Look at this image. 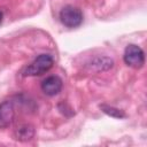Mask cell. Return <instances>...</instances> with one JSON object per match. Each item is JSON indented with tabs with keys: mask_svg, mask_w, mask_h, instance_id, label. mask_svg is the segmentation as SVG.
I'll return each instance as SVG.
<instances>
[{
	"mask_svg": "<svg viewBox=\"0 0 147 147\" xmlns=\"http://www.w3.org/2000/svg\"><path fill=\"white\" fill-rule=\"evenodd\" d=\"M54 64V60L48 54L39 55L31 64L26 67L24 70V76H40L47 72Z\"/></svg>",
	"mask_w": 147,
	"mask_h": 147,
	"instance_id": "obj_1",
	"label": "cell"
},
{
	"mask_svg": "<svg viewBox=\"0 0 147 147\" xmlns=\"http://www.w3.org/2000/svg\"><path fill=\"white\" fill-rule=\"evenodd\" d=\"M15 111L14 107L10 102H1L0 103V129L8 127L14 121Z\"/></svg>",
	"mask_w": 147,
	"mask_h": 147,
	"instance_id": "obj_5",
	"label": "cell"
},
{
	"mask_svg": "<svg viewBox=\"0 0 147 147\" xmlns=\"http://www.w3.org/2000/svg\"><path fill=\"white\" fill-rule=\"evenodd\" d=\"M62 88V80L57 76H49L41 83V90L46 95L53 96Z\"/></svg>",
	"mask_w": 147,
	"mask_h": 147,
	"instance_id": "obj_4",
	"label": "cell"
},
{
	"mask_svg": "<svg viewBox=\"0 0 147 147\" xmlns=\"http://www.w3.org/2000/svg\"><path fill=\"white\" fill-rule=\"evenodd\" d=\"M33 136V129L29 125L21 126L16 130V139L18 140H29Z\"/></svg>",
	"mask_w": 147,
	"mask_h": 147,
	"instance_id": "obj_6",
	"label": "cell"
},
{
	"mask_svg": "<svg viewBox=\"0 0 147 147\" xmlns=\"http://www.w3.org/2000/svg\"><path fill=\"white\" fill-rule=\"evenodd\" d=\"M1 21H2V13L0 11V23H1Z\"/></svg>",
	"mask_w": 147,
	"mask_h": 147,
	"instance_id": "obj_8",
	"label": "cell"
},
{
	"mask_svg": "<svg viewBox=\"0 0 147 147\" xmlns=\"http://www.w3.org/2000/svg\"><path fill=\"white\" fill-rule=\"evenodd\" d=\"M60 20L67 28H77L83 22V14L79 8L69 5L61 9Z\"/></svg>",
	"mask_w": 147,
	"mask_h": 147,
	"instance_id": "obj_2",
	"label": "cell"
},
{
	"mask_svg": "<svg viewBox=\"0 0 147 147\" xmlns=\"http://www.w3.org/2000/svg\"><path fill=\"white\" fill-rule=\"evenodd\" d=\"M124 62L132 68L139 69L145 63V54L144 51L137 45H127L124 52Z\"/></svg>",
	"mask_w": 147,
	"mask_h": 147,
	"instance_id": "obj_3",
	"label": "cell"
},
{
	"mask_svg": "<svg viewBox=\"0 0 147 147\" xmlns=\"http://www.w3.org/2000/svg\"><path fill=\"white\" fill-rule=\"evenodd\" d=\"M100 108L102 109L103 113H106L107 115H109L111 117H115V118H123V117H125V113L123 110H121V109L115 108V107L102 105V106H100Z\"/></svg>",
	"mask_w": 147,
	"mask_h": 147,
	"instance_id": "obj_7",
	"label": "cell"
}]
</instances>
